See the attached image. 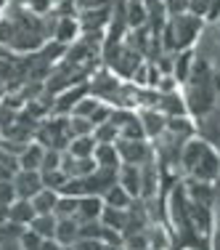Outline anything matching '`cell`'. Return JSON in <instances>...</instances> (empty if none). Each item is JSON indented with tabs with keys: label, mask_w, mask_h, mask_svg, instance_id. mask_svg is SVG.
I'll use <instances>...</instances> for the list:
<instances>
[{
	"label": "cell",
	"mask_w": 220,
	"mask_h": 250,
	"mask_svg": "<svg viewBox=\"0 0 220 250\" xmlns=\"http://www.w3.org/2000/svg\"><path fill=\"white\" fill-rule=\"evenodd\" d=\"M202 24H204V21H202L199 16H194V14L172 16L167 24H165V29L159 32V35L165 38V40H162V45H165L167 51H172V53L194 48V40L199 38Z\"/></svg>",
	"instance_id": "1"
},
{
	"label": "cell",
	"mask_w": 220,
	"mask_h": 250,
	"mask_svg": "<svg viewBox=\"0 0 220 250\" xmlns=\"http://www.w3.org/2000/svg\"><path fill=\"white\" fill-rule=\"evenodd\" d=\"M191 178L194 181H202V184H215L220 181V154L207 144V149L202 152L199 163L194 165L191 170Z\"/></svg>",
	"instance_id": "2"
},
{
	"label": "cell",
	"mask_w": 220,
	"mask_h": 250,
	"mask_svg": "<svg viewBox=\"0 0 220 250\" xmlns=\"http://www.w3.org/2000/svg\"><path fill=\"white\" fill-rule=\"evenodd\" d=\"M117 152H120L122 165H138L144 168V163L151 157L146 141H128V139H117Z\"/></svg>",
	"instance_id": "3"
},
{
	"label": "cell",
	"mask_w": 220,
	"mask_h": 250,
	"mask_svg": "<svg viewBox=\"0 0 220 250\" xmlns=\"http://www.w3.org/2000/svg\"><path fill=\"white\" fill-rule=\"evenodd\" d=\"M14 187H16V194H19V200H32L35 194L40 192L43 187V176H40V170H19L14 178Z\"/></svg>",
	"instance_id": "4"
},
{
	"label": "cell",
	"mask_w": 220,
	"mask_h": 250,
	"mask_svg": "<svg viewBox=\"0 0 220 250\" xmlns=\"http://www.w3.org/2000/svg\"><path fill=\"white\" fill-rule=\"evenodd\" d=\"M77 21H80V29H82V32H96V35H101L106 27L111 24V8L106 5V8L80 11Z\"/></svg>",
	"instance_id": "5"
},
{
	"label": "cell",
	"mask_w": 220,
	"mask_h": 250,
	"mask_svg": "<svg viewBox=\"0 0 220 250\" xmlns=\"http://www.w3.org/2000/svg\"><path fill=\"white\" fill-rule=\"evenodd\" d=\"M101 213H104V197L85 194V197H80V202H77L74 218L80 224H91V221H101Z\"/></svg>",
	"instance_id": "6"
},
{
	"label": "cell",
	"mask_w": 220,
	"mask_h": 250,
	"mask_svg": "<svg viewBox=\"0 0 220 250\" xmlns=\"http://www.w3.org/2000/svg\"><path fill=\"white\" fill-rule=\"evenodd\" d=\"M80 21L74 19V16H61V19L56 21V29H53V40H56L58 45H69V43H74L77 38H80Z\"/></svg>",
	"instance_id": "7"
},
{
	"label": "cell",
	"mask_w": 220,
	"mask_h": 250,
	"mask_svg": "<svg viewBox=\"0 0 220 250\" xmlns=\"http://www.w3.org/2000/svg\"><path fill=\"white\" fill-rule=\"evenodd\" d=\"M117 184L130 194V197H141V168L138 165H120L117 170Z\"/></svg>",
	"instance_id": "8"
},
{
	"label": "cell",
	"mask_w": 220,
	"mask_h": 250,
	"mask_svg": "<svg viewBox=\"0 0 220 250\" xmlns=\"http://www.w3.org/2000/svg\"><path fill=\"white\" fill-rule=\"evenodd\" d=\"M138 117H141V125H144L146 139H157V136H162L165 130H167V117H165L162 112H157L154 106L138 112Z\"/></svg>",
	"instance_id": "9"
},
{
	"label": "cell",
	"mask_w": 220,
	"mask_h": 250,
	"mask_svg": "<svg viewBox=\"0 0 220 250\" xmlns=\"http://www.w3.org/2000/svg\"><path fill=\"white\" fill-rule=\"evenodd\" d=\"M53 240L61 248H72L74 242L80 240V221H77V218H58Z\"/></svg>",
	"instance_id": "10"
},
{
	"label": "cell",
	"mask_w": 220,
	"mask_h": 250,
	"mask_svg": "<svg viewBox=\"0 0 220 250\" xmlns=\"http://www.w3.org/2000/svg\"><path fill=\"white\" fill-rule=\"evenodd\" d=\"M19 170H43V160H45V146L32 141L24 146V152L19 154Z\"/></svg>",
	"instance_id": "11"
},
{
	"label": "cell",
	"mask_w": 220,
	"mask_h": 250,
	"mask_svg": "<svg viewBox=\"0 0 220 250\" xmlns=\"http://www.w3.org/2000/svg\"><path fill=\"white\" fill-rule=\"evenodd\" d=\"M207 149V141H202V139H186V144L181 146V165H183V170L186 173H191L194 170V165L199 163V157H202V152Z\"/></svg>",
	"instance_id": "12"
},
{
	"label": "cell",
	"mask_w": 220,
	"mask_h": 250,
	"mask_svg": "<svg viewBox=\"0 0 220 250\" xmlns=\"http://www.w3.org/2000/svg\"><path fill=\"white\" fill-rule=\"evenodd\" d=\"M194 48H188V51H178L175 53V59H172V77L178 80V85H186L188 83V77H191V69H194Z\"/></svg>",
	"instance_id": "13"
},
{
	"label": "cell",
	"mask_w": 220,
	"mask_h": 250,
	"mask_svg": "<svg viewBox=\"0 0 220 250\" xmlns=\"http://www.w3.org/2000/svg\"><path fill=\"white\" fill-rule=\"evenodd\" d=\"M93 160H96V165L104 168V170H120V165H122L120 152H117V144H96Z\"/></svg>",
	"instance_id": "14"
},
{
	"label": "cell",
	"mask_w": 220,
	"mask_h": 250,
	"mask_svg": "<svg viewBox=\"0 0 220 250\" xmlns=\"http://www.w3.org/2000/svg\"><path fill=\"white\" fill-rule=\"evenodd\" d=\"M58 197H61L58 192H53V189L45 187V189H40L29 202H32V208H35L37 216H53V213H56V205H58Z\"/></svg>",
	"instance_id": "15"
},
{
	"label": "cell",
	"mask_w": 220,
	"mask_h": 250,
	"mask_svg": "<svg viewBox=\"0 0 220 250\" xmlns=\"http://www.w3.org/2000/svg\"><path fill=\"white\" fill-rule=\"evenodd\" d=\"M35 216H37V213H35V208L29 200H16L14 205L8 208V224H14V226H29Z\"/></svg>",
	"instance_id": "16"
},
{
	"label": "cell",
	"mask_w": 220,
	"mask_h": 250,
	"mask_svg": "<svg viewBox=\"0 0 220 250\" xmlns=\"http://www.w3.org/2000/svg\"><path fill=\"white\" fill-rule=\"evenodd\" d=\"M104 205H106V208H117V210H130L133 197L125 192L120 184H111V187L104 192Z\"/></svg>",
	"instance_id": "17"
},
{
	"label": "cell",
	"mask_w": 220,
	"mask_h": 250,
	"mask_svg": "<svg viewBox=\"0 0 220 250\" xmlns=\"http://www.w3.org/2000/svg\"><path fill=\"white\" fill-rule=\"evenodd\" d=\"M96 144H98V141L93 139V136H77V139L69 141L67 152L72 154L74 160H85V157H93V152H96Z\"/></svg>",
	"instance_id": "18"
},
{
	"label": "cell",
	"mask_w": 220,
	"mask_h": 250,
	"mask_svg": "<svg viewBox=\"0 0 220 250\" xmlns=\"http://www.w3.org/2000/svg\"><path fill=\"white\" fill-rule=\"evenodd\" d=\"M56 216H35L32 224H29V229L37 231L43 240H53V234H56Z\"/></svg>",
	"instance_id": "19"
},
{
	"label": "cell",
	"mask_w": 220,
	"mask_h": 250,
	"mask_svg": "<svg viewBox=\"0 0 220 250\" xmlns=\"http://www.w3.org/2000/svg\"><path fill=\"white\" fill-rule=\"evenodd\" d=\"M98 104H101V99H96L93 93H88L85 99H80L74 104V109H72V115H69V117H88V120H91V115L98 109Z\"/></svg>",
	"instance_id": "20"
},
{
	"label": "cell",
	"mask_w": 220,
	"mask_h": 250,
	"mask_svg": "<svg viewBox=\"0 0 220 250\" xmlns=\"http://www.w3.org/2000/svg\"><path fill=\"white\" fill-rule=\"evenodd\" d=\"M77 202H80V197H72V194H61V197H58V205H56V213H53V216H56V218H74Z\"/></svg>",
	"instance_id": "21"
},
{
	"label": "cell",
	"mask_w": 220,
	"mask_h": 250,
	"mask_svg": "<svg viewBox=\"0 0 220 250\" xmlns=\"http://www.w3.org/2000/svg\"><path fill=\"white\" fill-rule=\"evenodd\" d=\"M77 136H93V123L88 117H69V139Z\"/></svg>",
	"instance_id": "22"
},
{
	"label": "cell",
	"mask_w": 220,
	"mask_h": 250,
	"mask_svg": "<svg viewBox=\"0 0 220 250\" xmlns=\"http://www.w3.org/2000/svg\"><path fill=\"white\" fill-rule=\"evenodd\" d=\"M43 242L45 240L37 234V231H32V229H24L19 234V248L21 250H40V248H43Z\"/></svg>",
	"instance_id": "23"
},
{
	"label": "cell",
	"mask_w": 220,
	"mask_h": 250,
	"mask_svg": "<svg viewBox=\"0 0 220 250\" xmlns=\"http://www.w3.org/2000/svg\"><path fill=\"white\" fill-rule=\"evenodd\" d=\"M16 200H19V194H16L14 181H0V205H3V208H11Z\"/></svg>",
	"instance_id": "24"
},
{
	"label": "cell",
	"mask_w": 220,
	"mask_h": 250,
	"mask_svg": "<svg viewBox=\"0 0 220 250\" xmlns=\"http://www.w3.org/2000/svg\"><path fill=\"white\" fill-rule=\"evenodd\" d=\"M212 3L215 0H188V14L199 16V19H210V11H212Z\"/></svg>",
	"instance_id": "25"
},
{
	"label": "cell",
	"mask_w": 220,
	"mask_h": 250,
	"mask_svg": "<svg viewBox=\"0 0 220 250\" xmlns=\"http://www.w3.org/2000/svg\"><path fill=\"white\" fill-rule=\"evenodd\" d=\"M165 3V11L167 16H181V14H188V0H162Z\"/></svg>",
	"instance_id": "26"
},
{
	"label": "cell",
	"mask_w": 220,
	"mask_h": 250,
	"mask_svg": "<svg viewBox=\"0 0 220 250\" xmlns=\"http://www.w3.org/2000/svg\"><path fill=\"white\" fill-rule=\"evenodd\" d=\"M74 5L80 11H93V8H106L109 0H74Z\"/></svg>",
	"instance_id": "27"
},
{
	"label": "cell",
	"mask_w": 220,
	"mask_h": 250,
	"mask_svg": "<svg viewBox=\"0 0 220 250\" xmlns=\"http://www.w3.org/2000/svg\"><path fill=\"white\" fill-rule=\"evenodd\" d=\"M215 197H218V202H220V184L215 187Z\"/></svg>",
	"instance_id": "28"
},
{
	"label": "cell",
	"mask_w": 220,
	"mask_h": 250,
	"mask_svg": "<svg viewBox=\"0 0 220 250\" xmlns=\"http://www.w3.org/2000/svg\"><path fill=\"white\" fill-rule=\"evenodd\" d=\"M218 234H220V218H218Z\"/></svg>",
	"instance_id": "29"
},
{
	"label": "cell",
	"mask_w": 220,
	"mask_h": 250,
	"mask_svg": "<svg viewBox=\"0 0 220 250\" xmlns=\"http://www.w3.org/2000/svg\"><path fill=\"white\" fill-rule=\"evenodd\" d=\"M0 250H14V248H0Z\"/></svg>",
	"instance_id": "30"
}]
</instances>
